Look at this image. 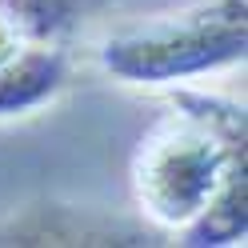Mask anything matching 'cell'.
<instances>
[{
	"label": "cell",
	"mask_w": 248,
	"mask_h": 248,
	"mask_svg": "<svg viewBox=\"0 0 248 248\" xmlns=\"http://www.w3.org/2000/svg\"><path fill=\"white\" fill-rule=\"evenodd\" d=\"M244 104L180 88L132 152V200L156 232L192 248H232L248 236Z\"/></svg>",
	"instance_id": "cell-1"
},
{
	"label": "cell",
	"mask_w": 248,
	"mask_h": 248,
	"mask_svg": "<svg viewBox=\"0 0 248 248\" xmlns=\"http://www.w3.org/2000/svg\"><path fill=\"white\" fill-rule=\"evenodd\" d=\"M244 52L248 0H192L104 36L100 68L120 84L176 88L240 64Z\"/></svg>",
	"instance_id": "cell-2"
},
{
	"label": "cell",
	"mask_w": 248,
	"mask_h": 248,
	"mask_svg": "<svg viewBox=\"0 0 248 248\" xmlns=\"http://www.w3.org/2000/svg\"><path fill=\"white\" fill-rule=\"evenodd\" d=\"M152 236L148 224L60 200H36L0 216V244H152Z\"/></svg>",
	"instance_id": "cell-3"
},
{
	"label": "cell",
	"mask_w": 248,
	"mask_h": 248,
	"mask_svg": "<svg viewBox=\"0 0 248 248\" xmlns=\"http://www.w3.org/2000/svg\"><path fill=\"white\" fill-rule=\"evenodd\" d=\"M108 0H0V64L36 44H68Z\"/></svg>",
	"instance_id": "cell-4"
},
{
	"label": "cell",
	"mask_w": 248,
	"mask_h": 248,
	"mask_svg": "<svg viewBox=\"0 0 248 248\" xmlns=\"http://www.w3.org/2000/svg\"><path fill=\"white\" fill-rule=\"evenodd\" d=\"M72 56L68 44H36L0 64V120L32 116L68 88Z\"/></svg>",
	"instance_id": "cell-5"
}]
</instances>
